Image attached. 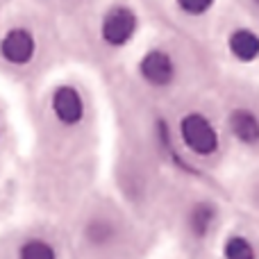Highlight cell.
<instances>
[{
	"mask_svg": "<svg viewBox=\"0 0 259 259\" xmlns=\"http://www.w3.org/2000/svg\"><path fill=\"white\" fill-rule=\"evenodd\" d=\"M178 139L196 159H214L223 146V130L202 109H189L178 118Z\"/></svg>",
	"mask_w": 259,
	"mask_h": 259,
	"instance_id": "obj_1",
	"label": "cell"
},
{
	"mask_svg": "<svg viewBox=\"0 0 259 259\" xmlns=\"http://www.w3.org/2000/svg\"><path fill=\"white\" fill-rule=\"evenodd\" d=\"M141 30V16L130 3H112L105 7L96 23V36L100 46L112 53L125 50Z\"/></svg>",
	"mask_w": 259,
	"mask_h": 259,
	"instance_id": "obj_2",
	"label": "cell"
},
{
	"mask_svg": "<svg viewBox=\"0 0 259 259\" xmlns=\"http://www.w3.org/2000/svg\"><path fill=\"white\" fill-rule=\"evenodd\" d=\"M180 59L166 46H150L137 59V77L150 91H168L180 82Z\"/></svg>",
	"mask_w": 259,
	"mask_h": 259,
	"instance_id": "obj_3",
	"label": "cell"
},
{
	"mask_svg": "<svg viewBox=\"0 0 259 259\" xmlns=\"http://www.w3.org/2000/svg\"><path fill=\"white\" fill-rule=\"evenodd\" d=\"M48 112L62 130H77L89 116L84 91L73 82H62L48 96Z\"/></svg>",
	"mask_w": 259,
	"mask_h": 259,
	"instance_id": "obj_4",
	"label": "cell"
},
{
	"mask_svg": "<svg viewBox=\"0 0 259 259\" xmlns=\"http://www.w3.org/2000/svg\"><path fill=\"white\" fill-rule=\"evenodd\" d=\"M39 39L30 25L14 23L0 32V62L9 68H27L36 62Z\"/></svg>",
	"mask_w": 259,
	"mask_h": 259,
	"instance_id": "obj_5",
	"label": "cell"
},
{
	"mask_svg": "<svg viewBox=\"0 0 259 259\" xmlns=\"http://www.w3.org/2000/svg\"><path fill=\"white\" fill-rule=\"evenodd\" d=\"M225 134L243 150L259 148V107L252 103H234L225 112Z\"/></svg>",
	"mask_w": 259,
	"mask_h": 259,
	"instance_id": "obj_6",
	"label": "cell"
},
{
	"mask_svg": "<svg viewBox=\"0 0 259 259\" xmlns=\"http://www.w3.org/2000/svg\"><path fill=\"white\" fill-rule=\"evenodd\" d=\"M221 219V209L216 207V202L205 200V198H196L182 209V221L184 230L191 234L193 239L202 241L216 230Z\"/></svg>",
	"mask_w": 259,
	"mask_h": 259,
	"instance_id": "obj_7",
	"label": "cell"
},
{
	"mask_svg": "<svg viewBox=\"0 0 259 259\" xmlns=\"http://www.w3.org/2000/svg\"><path fill=\"white\" fill-rule=\"evenodd\" d=\"M225 50L234 62L243 66L259 62V32L246 23L232 25L225 32Z\"/></svg>",
	"mask_w": 259,
	"mask_h": 259,
	"instance_id": "obj_8",
	"label": "cell"
},
{
	"mask_svg": "<svg viewBox=\"0 0 259 259\" xmlns=\"http://www.w3.org/2000/svg\"><path fill=\"white\" fill-rule=\"evenodd\" d=\"M18 259H59V255L48 239L30 237L18 246Z\"/></svg>",
	"mask_w": 259,
	"mask_h": 259,
	"instance_id": "obj_9",
	"label": "cell"
},
{
	"mask_svg": "<svg viewBox=\"0 0 259 259\" xmlns=\"http://www.w3.org/2000/svg\"><path fill=\"white\" fill-rule=\"evenodd\" d=\"M257 248L252 239L243 234H232L223 243V259H257Z\"/></svg>",
	"mask_w": 259,
	"mask_h": 259,
	"instance_id": "obj_10",
	"label": "cell"
},
{
	"mask_svg": "<svg viewBox=\"0 0 259 259\" xmlns=\"http://www.w3.org/2000/svg\"><path fill=\"white\" fill-rule=\"evenodd\" d=\"M216 3H219V0H173L175 9H178L184 18H191V21L209 16L216 9Z\"/></svg>",
	"mask_w": 259,
	"mask_h": 259,
	"instance_id": "obj_11",
	"label": "cell"
},
{
	"mask_svg": "<svg viewBox=\"0 0 259 259\" xmlns=\"http://www.w3.org/2000/svg\"><path fill=\"white\" fill-rule=\"evenodd\" d=\"M248 202H250V207H255L259 211V180L250 184V191H248Z\"/></svg>",
	"mask_w": 259,
	"mask_h": 259,
	"instance_id": "obj_12",
	"label": "cell"
},
{
	"mask_svg": "<svg viewBox=\"0 0 259 259\" xmlns=\"http://www.w3.org/2000/svg\"><path fill=\"white\" fill-rule=\"evenodd\" d=\"M246 3H248V7H250L252 12H255L257 16H259V0H246Z\"/></svg>",
	"mask_w": 259,
	"mask_h": 259,
	"instance_id": "obj_13",
	"label": "cell"
},
{
	"mask_svg": "<svg viewBox=\"0 0 259 259\" xmlns=\"http://www.w3.org/2000/svg\"><path fill=\"white\" fill-rule=\"evenodd\" d=\"M3 141H5V125H3V121H0V146H3Z\"/></svg>",
	"mask_w": 259,
	"mask_h": 259,
	"instance_id": "obj_14",
	"label": "cell"
}]
</instances>
